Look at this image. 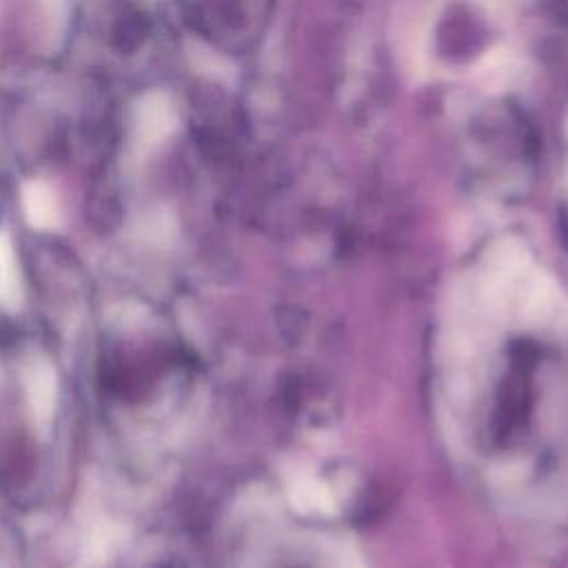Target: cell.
<instances>
[{"mask_svg":"<svg viewBox=\"0 0 568 568\" xmlns=\"http://www.w3.org/2000/svg\"><path fill=\"white\" fill-rule=\"evenodd\" d=\"M51 397H53V386H51L49 368H36L31 377V402L42 417L51 413Z\"/></svg>","mask_w":568,"mask_h":568,"instance_id":"5","label":"cell"},{"mask_svg":"<svg viewBox=\"0 0 568 568\" xmlns=\"http://www.w3.org/2000/svg\"><path fill=\"white\" fill-rule=\"evenodd\" d=\"M20 284H18V268L11 253V244L7 237L0 235V304L13 308L18 304Z\"/></svg>","mask_w":568,"mask_h":568,"instance_id":"4","label":"cell"},{"mask_svg":"<svg viewBox=\"0 0 568 568\" xmlns=\"http://www.w3.org/2000/svg\"><path fill=\"white\" fill-rule=\"evenodd\" d=\"M173 124H175V113L166 95L149 93L142 98L140 106L135 109V118H133L135 142L140 146H149L162 140L173 129Z\"/></svg>","mask_w":568,"mask_h":568,"instance_id":"1","label":"cell"},{"mask_svg":"<svg viewBox=\"0 0 568 568\" xmlns=\"http://www.w3.org/2000/svg\"><path fill=\"white\" fill-rule=\"evenodd\" d=\"M291 497L297 504V508L322 510V513H328L333 508L328 490L313 477H297L291 484Z\"/></svg>","mask_w":568,"mask_h":568,"instance_id":"3","label":"cell"},{"mask_svg":"<svg viewBox=\"0 0 568 568\" xmlns=\"http://www.w3.org/2000/svg\"><path fill=\"white\" fill-rule=\"evenodd\" d=\"M22 206L29 222L38 229H49L58 222V202L44 182L33 180L22 189Z\"/></svg>","mask_w":568,"mask_h":568,"instance_id":"2","label":"cell"}]
</instances>
